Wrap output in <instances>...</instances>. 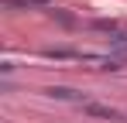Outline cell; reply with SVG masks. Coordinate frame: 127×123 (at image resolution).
I'll return each instance as SVG.
<instances>
[{
    "label": "cell",
    "instance_id": "cell-1",
    "mask_svg": "<svg viewBox=\"0 0 127 123\" xmlns=\"http://www.w3.org/2000/svg\"><path fill=\"white\" fill-rule=\"evenodd\" d=\"M83 109H86V116H96V120H124L113 106H100V102H86Z\"/></svg>",
    "mask_w": 127,
    "mask_h": 123
},
{
    "label": "cell",
    "instance_id": "cell-2",
    "mask_svg": "<svg viewBox=\"0 0 127 123\" xmlns=\"http://www.w3.org/2000/svg\"><path fill=\"white\" fill-rule=\"evenodd\" d=\"M55 0H3V7L10 10H34V7H52Z\"/></svg>",
    "mask_w": 127,
    "mask_h": 123
},
{
    "label": "cell",
    "instance_id": "cell-4",
    "mask_svg": "<svg viewBox=\"0 0 127 123\" xmlns=\"http://www.w3.org/2000/svg\"><path fill=\"white\" fill-rule=\"evenodd\" d=\"M110 44H117V48L127 51V31H113V34H110Z\"/></svg>",
    "mask_w": 127,
    "mask_h": 123
},
{
    "label": "cell",
    "instance_id": "cell-3",
    "mask_svg": "<svg viewBox=\"0 0 127 123\" xmlns=\"http://www.w3.org/2000/svg\"><path fill=\"white\" fill-rule=\"evenodd\" d=\"M45 96H52V99H72V102H83V92L65 89V85H52V89H45Z\"/></svg>",
    "mask_w": 127,
    "mask_h": 123
}]
</instances>
